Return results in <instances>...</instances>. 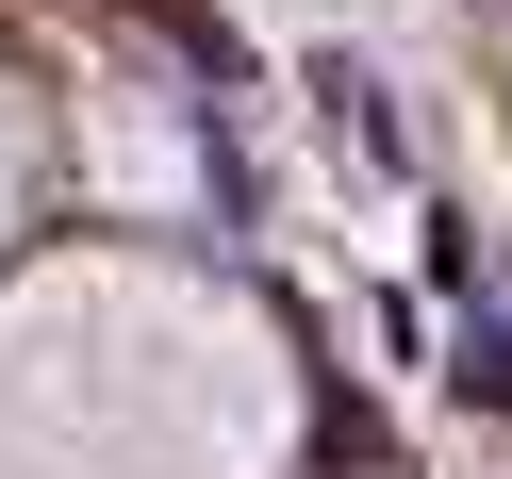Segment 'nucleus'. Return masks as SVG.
Listing matches in <instances>:
<instances>
[{"mask_svg": "<svg viewBox=\"0 0 512 479\" xmlns=\"http://www.w3.org/2000/svg\"><path fill=\"white\" fill-rule=\"evenodd\" d=\"M446 380H463L479 413H512V281H496V298H463V364H446Z\"/></svg>", "mask_w": 512, "mask_h": 479, "instance_id": "obj_1", "label": "nucleus"}, {"mask_svg": "<svg viewBox=\"0 0 512 479\" xmlns=\"http://www.w3.org/2000/svg\"><path fill=\"white\" fill-rule=\"evenodd\" d=\"M314 116H331L347 149H397V116H380V83L347 67V50H314Z\"/></svg>", "mask_w": 512, "mask_h": 479, "instance_id": "obj_2", "label": "nucleus"}]
</instances>
